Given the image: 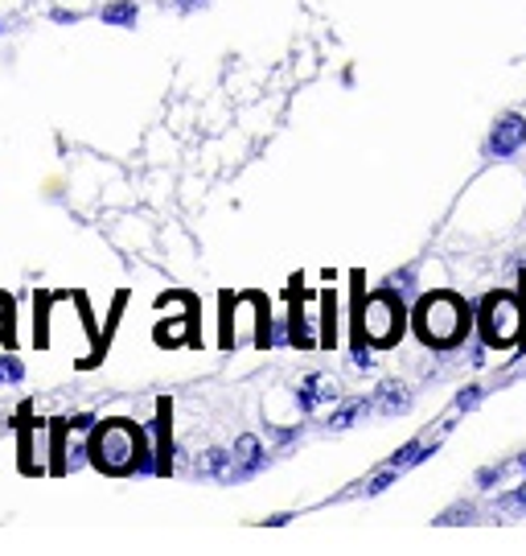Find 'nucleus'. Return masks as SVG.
I'll list each match as a JSON object with an SVG mask.
<instances>
[{
  "label": "nucleus",
  "instance_id": "ddd939ff",
  "mask_svg": "<svg viewBox=\"0 0 526 556\" xmlns=\"http://www.w3.org/2000/svg\"><path fill=\"white\" fill-rule=\"evenodd\" d=\"M498 511H506V516H518V511H526V482L518 486V491H510V495L498 498Z\"/></svg>",
  "mask_w": 526,
  "mask_h": 556
},
{
  "label": "nucleus",
  "instance_id": "1a4fd4ad",
  "mask_svg": "<svg viewBox=\"0 0 526 556\" xmlns=\"http://www.w3.org/2000/svg\"><path fill=\"white\" fill-rule=\"evenodd\" d=\"M371 408H374L371 400H350L346 408H337V413L330 417V429H350L354 420L362 417V413H371Z\"/></svg>",
  "mask_w": 526,
  "mask_h": 556
},
{
  "label": "nucleus",
  "instance_id": "9d476101",
  "mask_svg": "<svg viewBox=\"0 0 526 556\" xmlns=\"http://www.w3.org/2000/svg\"><path fill=\"white\" fill-rule=\"evenodd\" d=\"M227 457L231 454H222V450H206V454L197 457V475H218V478H231L234 470L227 466Z\"/></svg>",
  "mask_w": 526,
  "mask_h": 556
},
{
  "label": "nucleus",
  "instance_id": "39448f33",
  "mask_svg": "<svg viewBox=\"0 0 526 556\" xmlns=\"http://www.w3.org/2000/svg\"><path fill=\"white\" fill-rule=\"evenodd\" d=\"M526 144V119L518 112H510L493 124V132H489V153L493 157H514L518 149Z\"/></svg>",
  "mask_w": 526,
  "mask_h": 556
},
{
  "label": "nucleus",
  "instance_id": "aec40b11",
  "mask_svg": "<svg viewBox=\"0 0 526 556\" xmlns=\"http://www.w3.org/2000/svg\"><path fill=\"white\" fill-rule=\"evenodd\" d=\"M518 466H523V470H526V454H523V457H518Z\"/></svg>",
  "mask_w": 526,
  "mask_h": 556
},
{
  "label": "nucleus",
  "instance_id": "0eeeda50",
  "mask_svg": "<svg viewBox=\"0 0 526 556\" xmlns=\"http://www.w3.org/2000/svg\"><path fill=\"white\" fill-rule=\"evenodd\" d=\"M137 17H140L137 0H112V4L99 9V21H103V25H119V29H132Z\"/></svg>",
  "mask_w": 526,
  "mask_h": 556
},
{
  "label": "nucleus",
  "instance_id": "f257e3e1",
  "mask_svg": "<svg viewBox=\"0 0 526 556\" xmlns=\"http://www.w3.org/2000/svg\"><path fill=\"white\" fill-rule=\"evenodd\" d=\"M144 433L132 429L128 420H107L91 433V466L103 475H128L140 457Z\"/></svg>",
  "mask_w": 526,
  "mask_h": 556
},
{
  "label": "nucleus",
  "instance_id": "dca6fc26",
  "mask_svg": "<svg viewBox=\"0 0 526 556\" xmlns=\"http://www.w3.org/2000/svg\"><path fill=\"white\" fill-rule=\"evenodd\" d=\"M177 9H181V13H194V9H202V4H206V0H174Z\"/></svg>",
  "mask_w": 526,
  "mask_h": 556
},
{
  "label": "nucleus",
  "instance_id": "20e7f679",
  "mask_svg": "<svg viewBox=\"0 0 526 556\" xmlns=\"http://www.w3.org/2000/svg\"><path fill=\"white\" fill-rule=\"evenodd\" d=\"M362 334L379 342V346H390L395 338L403 334V305L390 298V293H374L362 309Z\"/></svg>",
  "mask_w": 526,
  "mask_h": 556
},
{
  "label": "nucleus",
  "instance_id": "7ed1b4c3",
  "mask_svg": "<svg viewBox=\"0 0 526 556\" xmlns=\"http://www.w3.org/2000/svg\"><path fill=\"white\" fill-rule=\"evenodd\" d=\"M482 330H486V342L493 346H510L518 330H523V305L510 298V293H493L482 309Z\"/></svg>",
  "mask_w": 526,
  "mask_h": 556
},
{
  "label": "nucleus",
  "instance_id": "2eb2a0df",
  "mask_svg": "<svg viewBox=\"0 0 526 556\" xmlns=\"http://www.w3.org/2000/svg\"><path fill=\"white\" fill-rule=\"evenodd\" d=\"M395 475H399V470H395V466H387V470H383V475H374L371 482H367V495H379V491H387L390 482H395Z\"/></svg>",
  "mask_w": 526,
  "mask_h": 556
},
{
  "label": "nucleus",
  "instance_id": "412c9836",
  "mask_svg": "<svg viewBox=\"0 0 526 556\" xmlns=\"http://www.w3.org/2000/svg\"><path fill=\"white\" fill-rule=\"evenodd\" d=\"M0 29H4V21H0Z\"/></svg>",
  "mask_w": 526,
  "mask_h": 556
},
{
  "label": "nucleus",
  "instance_id": "6e6552de",
  "mask_svg": "<svg viewBox=\"0 0 526 556\" xmlns=\"http://www.w3.org/2000/svg\"><path fill=\"white\" fill-rule=\"evenodd\" d=\"M330 396H337V392H333V388H325V379H321V376H309V379H305V388H296V404H300L305 413H309V408H317L321 400H330Z\"/></svg>",
  "mask_w": 526,
  "mask_h": 556
},
{
  "label": "nucleus",
  "instance_id": "6ab92c4d",
  "mask_svg": "<svg viewBox=\"0 0 526 556\" xmlns=\"http://www.w3.org/2000/svg\"><path fill=\"white\" fill-rule=\"evenodd\" d=\"M374 358L367 355V351H354V367H371Z\"/></svg>",
  "mask_w": 526,
  "mask_h": 556
},
{
  "label": "nucleus",
  "instance_id": "f3484780",
  "mask_svg": "<svg viewBox=\"0 0 526 556\" xmlns=\"http://www.w3.org/2000/svg\"><path fill=\"white\" fill-rule=\"evenodd\" d=\"M91 425H95V417H87V413H82V417L70 420V429H91Z\"/></svg>",
  "mask_w": 526,
  "mask_h": 556
},
{
  "label": "nucleus",
  "instance_id": "4468645a",
  "mask_svg": "<svg viewBox=\"0 0 526 556\" xmlns=\"http://www.w3.org/2000/svg\"><path fill=\"white\" fill-rule=\"evenodd\" d=\"M469 519H473V503H457V507H449L436 523H445V528H449V523H469Z\"/></svg>",
  "mask_w": 526,
  "mask_h": 556
},
{
  "label": "nucleus",
  "instance_id": "a211bd4d",
  "mask_svg": "<svg viewBox=\"0 0 526 556\" xmlns=\"http://www.w3.org/2000/svg\"><path fill=\"white\" fill-rule=\"evenodd\" d=\"M498 475H502V466H489V470H482V475H477V482H493Z\"/></svg>",
  "mask_w": 526,
  "mask_h": 556
},
{
  "label": "nucleus",
  "instance_id": "423d86ee",
  "mask_svg": "<svg viewBox=\"0 0 526 556\" xmlns=\"http://www.w3.org/2000/svg\"><path fill=\"white\" fill-rule=\"evenodd\" d=\"M374 408L383 413V417H399V413H408L411 408V392L403 383H383L379 388V400H374Z\"/></svg>",
  "mask_w": 526,
  "mask_h": 556
},
{
  "label": "nucleus",
  "instance_id": "9b49d317",
  "mask_svg": "<svg viewBox=\"0 0 526 556\" xmlns=\"http://www.w3.org/2000/svg\"><path fill=\"white\" fill-rule=\"evenodd\" d=\"M25 379V363L17 355H0V383H21Z\"/></svg>",
  "mask_w": 526,
  "mask_h": 556
},
{
  "label": "nucleus",
  "instance_id": "f8f14e48",
  "mask_svg": "<svg viewBox=\"0 0 526 556\" xmlns=\"http://www.w3.org/2000/svg\"><path fill=\"white\" fill-rule=\"evenodd\" d=\"M420 457H424V445H420V441H411V445H403L399 454L390 457V466H395V470H408V466H415Z\"/></svg>",
  "mask_w": 526,
  "mask_h": 556
},
{
  "label": "nucleus",
  "instance_id": "f03ea898",
  "mask_svg": "<svg viewBox=\"0 0 526 556\" xmlns=\"http://www.w3.org/2000/svg\"><path fill=\"white\" fill-rule=\"evenodd\" d=\"M415 326H420V338L432 346H457L469 330V309L452 293H432L420 301Z\"/></svg>",
  "mask_w": 526,
  "mask_h": 556
}]
</instances>
